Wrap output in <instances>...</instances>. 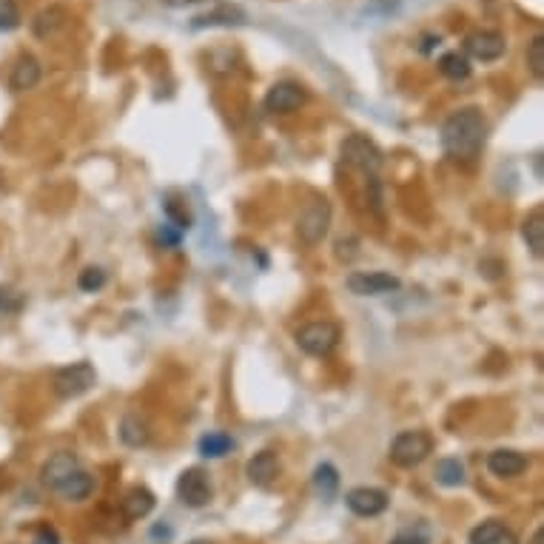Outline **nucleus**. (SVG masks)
Returning <instances> with one entry per match:
<instances>
[{
    "instance_id": "1",
    "label": "nucleus",
    "mask_w": 544,
    "mask_h": 544,
    "mask_svg": "<svg viewBox=\"0 0 544 544\" xmlns=\"http://www.w3.org/2000/svg\"><path fill=\"white\" fill-rule=\"evenodd\" d=\"M487 137V120L479 109H459L442 126V149L454 160H473Z\"/></svg>"
},
{
    "instance_id": "2",
    "label": "nucleus",
    "mask_w": 544,
    "mask_h": 544,
    "mask_svg": "<svg viewBox=\"0 0 544 544\" xmlns=\"http://www.w3.org/2000/svg\"><path fill=\"white\" fill-rule=\"evenodd\" d=\"M434 451V439L424 431H405L391 445V462L396 467H416Z\"/></svg>"
},
{
    "instance_id": "3",
    "label": "nucleus",
    "mask_w": 544,
    "mask_h": 544,
    "mask_svg": "<svg viewBox=\"0 0 544 544\" xmlns=\"http://www.w3.org/2000/svg\"><path fill=\"white\" fill-rule=\"evenodd\" d=\"M337 342H340V328L328 319L309 322L297 330V345L309 353V357H328V353L337 348Z\"/></svg>"
},
{
    "instance_id": "4",
    "label": "nucleus",
    "mask_w": 544,
    "mask_h": 544,
    "mask_svg": "<svg viewBox=\"0 0 544 544\" xmlns=\"http://www.w3.org/2000/svg\"><path fill=\"white\" fill-rule=\"evenodd\" d=\"M94 382H98V373H94V368L89 362H72V365H66L55 373L52 385H55V393L60 399H78L86 391H91Z\"/></svg>"
},
{
    "instance_id": "5",
    "label": "nucleus",
    "mask_w": 544,
    "mask_h": 544,
    "mask_svg": "<svg viewBox=\"0 0 544 544\" xmlns=\"http://www.w3.org/2000/svg\"><path fill=\"white\" fill-rule=\"evenodd\" d=\"M330 228V205L328 200H311L305 205V211L297 220V234L305 246H317L325 240V234Z\"/></svg>"
},
{
    "instance_id": "6",
    "label": "nucleus",
    "mask_w": 544,
    "mask_h": 544,
    "mask_svg": "<svg viewBox=\"0 0 544 544\" xmlns=\"http://www.w3.org/2000/svg\"><path fill=\"white\" fill-rule=\"evenodd\" d=\"M342 157L353 165V169L365 172L368 177H376V172L382 169V152L376 149L373 140L365 134H350L342 143Z\"/></svg>"
},
{
    "instance_id": "7",
    "label": "nucleus",
    "mask_w": 544,
    "mask_h": 544,
    "mask_svg": "<svg viewBox=\"0 0 544 544\" xmlns=\"http://www.w3.org/2000/svg\"><path fill=\"white\" fill-rule=\"evenodd\" d=\"M177 496L185 507H205L211 502V496H214L211 482H208V473L200 470V467L183 470L180 479H177Z\"/></svg>"
},
{
    "instance_id": "8",
    "label": "nucleus",
    "mask_w": 544,
    "mask_h": 544,
    "mask_svg": "<svg viewBox=\"0 0 544 544\" xmlns=\"http://www.w3.org/2000/svg\"><path fill=\"white\" fill-rule=\"evenodd\" d=\"M348 291L357 297H382L399 291V279L385 271H353L348 277Z\"/></svg>"
},
{
    "instance_id": "9",
    "label": "nucleus",
    "mask_w": 544,
    "mask_h": 544,
    "mask_svg": "<svg viewBox=\"0 0 544 544\" xmlns=\"http://www.w3.org/2000/svg\"><path fill=\"white\" fill-rule=\"evenodd\" d=\"M345 505L362 518H373L388 510V493L380 487H353L345 496Z\"/></svg>"
},
{
    "instance_id": "10",
    "label": "nucleus",
    "mask_w": 544,
    "mask_h": 544,
    "mask_svg": "<svg viewBox=\"0 0 544 544\" xmlns=\"http://www.w3.org/2000/svg\"><path fill=\"white\" fill-rule=\"evenodd\" d=\"M465 49H467V55H470V58H476V60H482V63H493V60H499V58L505 55L507 43H505V37H502L499 32H487V29H482V32L467 35Z\"/></svg>"
},
{
    "instance_id": "11",
    "label": "nucleus",
    "mask_w": 544,
    "mask_h": 544,
    "mask_svg": "<svg viewBox=\"0 0 544 544\" xmlns=\"http://www.w3.org/2000/svg\"><path fill=\"white\" fill-rule=\"evenodd\" d=\"M305 103V91L297 83H277L266 94V111L271 114H291Z\"/></svg>"
},
{
    "instance_id": "12",
    "label": "nucleus",
    "mask_w": 544,
    "mask_h": 544,
    "mask_svg": "<svg viewBox=\"0 0 544 544\" xmlns=\"http://www.w3.org/2000/svg\"><path fill=\"white\" fill-rule=\"evenodd\" d=\"M75 470H80V462H78V456L75 454H55L49 462L43 465V470H40V476H43V485L46 487H52V490H58L68 476H72Z\"/></svg>"
},
{
    "instance_id": "13",
    "label": "nucleus",
    "mask_w": 544,
    "mask_h": 544,
    "mask_svg": "<svg viewBox=\"0 0 544 544\" xmlns=\"http://www.w3.org/2000/svg\"><path fill=\"white\" fill-rule=\"evenodd\" d=\"M487 470L499 479H513V476H518V473L528 470V459H525V454L505 451L502 447V451H493L487 456Z\"/></svg>"
},
{
    "instance_id": "14",
    "label": "nucleus",
    "mask_w": 544,
    "mask_h": 544,
    "mask_svg": "<svg viewBox=\"0 0 544 544\" xmlns=\"http://www.w3.org/2000/svg\"><path fill=\"white\" fill-rule=\"evenodd\" d=\"M246 473H248L251 485H256V487H268V485L279 476V459H277V454H271V451L256 454V456L248 462Z\"/></svg>"
},
{
    "instance_id": "15",
    "label": "nucleus",
    "mask_w": 544,
    "mask_h": 544,
    "mask_svg": "<svg viewBox=\"0 0 544 544\" xmlns=\"http://www.w3.org/2000/svg\"><path fill=\"white\" fill-rule=\"evenodd\" d=\"M470 544H518V539L507 525L496 522V518H487V522L470 530Z\"/></svg>"
},
{
    "instance_id": "16",
    "label": "nucleus",
    "mask_w": 544,
    "mask_h": 544,
    "mask_svg": "<svg viewBox=\"0 0 544 544\" xmlns=\"http://www.w3.org/2000/svg\"><path fill=\"white\" fill-rule=\"evenodd\" d=\"M120 510L129 522H140V518H146L152 510H154V493L146 490V487H131L123 502H120Z\"/></svg>"
},
{
    "instance_id": "17",
    "label": "nucleus",
    "mask_w": 544,
    "mask_h": 544,
    "mask_svg": "<svg viewBox=\"0 0 544 544\" xmlns=\"http://www.w3.org/2000/svg\"><path fill=\"white\" fill-rule=\"evenodd\" d=\"M40 80V63L32 58V55H23L15 68H12V78H9V86L15 91H26V89H35Z\"/></svg>"
},
{
    "instance_id": "18",
    "label": "nucleus",
    "mask_w": 544,
    "mask_h": 544,
    "mask_svg": "<svg viewBox=\"0 0 544 544\" xmlns=\"http://www.w3.org/2000/svg\"><path fill=\"white\" fill-rule=\"evenodd\" d=\"M243 23H246V12L243 9L223 4L214 12L194 17V29H203V26H243Z\"/></svg>"
},
{
    "instance_id": "19",
    "label": "nucleus",
    "mask_w": 544,
    "mask_h": 544,
    "mask_svg": "<svg viewBox=\"0 0 544 544\" xmlns=\"http://www.w3.org/2000/svg\"><path fill=\"white\" fill-rule=\"evenodd\" d=\"M91 490H94V479L89 476L86 470H75L72 476H68V479L58 487V493L63 496V499H68V502H83V499H89Z\"/></svg>"
},
{
    "instance_id": "20",
    "label": "nucleus",
    "mask_w": 544,
    "mask_h": 544,
    "mask_svg": "<svg viewBox=\"0 0 544 544\" xmlns=\"http://www.w3.org/2000/svg\"><path fill=\"white\" fill-rule=\"evenodd\" d=\"M314 490H317V496L322 502H330L337 496V490H340V473H337V467L334 465H328V462H322L317 470H314Z\"/></svg>"
},
{
    "instance_id": "21",
    "label": "nucleus",
    "mask_w": 544,
    "mask_h": 544,
    "mask_svg": "<svg viewBox=\"0 0 544 544\" xmlns=\"http://www.w3.org/2000/svg\"><path fill=\"white\" fill-rule=\"evenodd\" d=\"M120 439H123L129 447L146 445V442H149V424H146L143 419H140L137 413L123 416V422H120Z\"/></svg>"
},
{
    "instance_id": "22",
    "label": "nucleus",
    "mask_w": 544,
    "mask_h": 544,
    "mask_svg": "<svg viewBox=\"0 0 544 544\" xmlns=\"http://www.w3.org/2000/svg\"><path fill=\"white\" fill-rule=\"evenodd\" d=\"M439 72L447 78V80H467L470 78V63H467V58L465 55H459V52H447V55H442L439 58Z\"/></svg>"
},
{
    "instance_id": "23",
    "label": "nucleus",
    "mask_w": 544,
    "mask_h": 544,
    "mask_svg": "<svg viewBox=\"0 0 544 544\" xmlns=\"http://www.w3.org/2000/svg\"><path fill=\"white\" fill-rule=\"evenodd\" d=\"M231 451H234V439L228 434H220L217 431V434H205L200 439V454L205 459H220V456H225Z\"/></svg>"
},
{
    "instance_id": "24",
    "label": "nucleus",
    "mask_w": 544,
    "mask_h": 544,
    "mask_svg": "<svg viewBox=\"0 0 544 544\" xmlns=\"http://www.w3.org/2000/svg\"><path fill=\"white\" fill-rule=\"evenodd\" d=\"M522 236H525L528 248H530L536 256H541V251H544V220H541L539 211L525 220V225H522Z\"/></svg>"
},
{
    "instance_id": "25",
    "label": "nucleus",
    "mask_w": 544,
    "mask_h": 544,
    "mask_svg": "<svg viewBox=\"0 0 544 544\" xmlns=\"http://www.w3.org/2000/svg\"><path fill=\"white\" fill-rule=\"evenodd\" d=\"M436 482L445 487H459L465 482V467L459 459H439L436 465Z\"/></svg>"
},
{
    "instance_id": "26",
    "label": "nucleus",
    "mask_w": 544,
    "mask_h": 544,
    "mask_svg": "<svg viewBox=\"0 0 544 544\" xmlns=\"http://www.w3.org/2000/svg\"><path fill=\"white\" fill-rule=\"evenodd\" d=\"M528 66H530L533 78L541 80V75H544V37L541 35H536L528 46Z\"/></svg>"
},
{
    "instance_id": "27",
    "label": "nucleus",
    "mask_w": 544,
    "mask_h": 544,
    "mask_svg": "<svg viewBox=\"0 0 544 544\" xmlns=\"http://www.w3.org/2000/svg\"><path fill=\"white\" fill-rule=\"evenodd\" d=\"M78 286H80V291H86V294H94V291H100L103 286H106V271L103 268H86L83 274H80V279H78Z\"/></svg>"
},
{
    "instance_id": "28",
    "label": "nucleus",
    "mask_w": 544,
    "mask_h": 544,
    "mask_svg": "<svg viewBox=\"0 0 544 544\" xmlns=\"http://www.w3.org/2000/svg\"><path fill=\"white\" fill-rule=\"evenodd\" d=\"M20 23V9L15 0H0V32H12Z\"/></svg>"
},
{
    "instance_id": "29",
    "label": "nucleus",
    "mask_w": 544,
    "mask_h": 544,
    "mask_svg": "<svg viewBox=\"0 0 544 544\" xmlns=\"http://www.w3.org/2000/svg\"><path fill=\"white\" fill-rule=\"evenodd\" d=\"M396 9H399V0H371V6H368L365 12L388 17V15H393Z\"/></svg>"
},
{
    "instance_id": "30",
    "label": "nucleus",
    "mask_w": 544,
    "mask_h": 544,
    "mask_svg": "<svg viewBox=\"0 0 544 544\" xmlns=\"http://www.w3.org/2000/svg\"><path fill=\"white\" fill-rule=\"evenodd\" d=\"M391 544H428V536H424V533H399Z\"/></svg>"
},
{
    "instance_id": "31",
    "label": "nucleus",
    "mask_w": 544,
    "mask_h": 544,
    "mask_svg": "<svg viewBox=\"0 0 544 544\" xmlns=\"http://www.w3.org/2000/svg\"><path fill=\"white\" fill-rule=\"evenodd\" d=\"M162 4H165V6H174V9H177V6H192V4H200V0H162Z\"/></svg>"
},
{
    "instance_id": "32",
    "label": "nucleus",
    "mask_w": 544,
    "mask_h": 544,
    "mask_svg": "<svg viewBox=\"0 0 544 544\" xmlns=\"http://www.w3.org/2000/svg\"><path fill=\"white\" fill-rule=\"evenodd\" d=\"M530 544H544V528H539V530L533 533V539H530Z\"/></svg>"
},
{
    "instance_id": "33",
    "label": "nucleus",
    "mask_w": 544,
    "mask_h": 544,
    "mask_svg": "<svg viewBox=\"0 0 544 544\" xmlns=\"http://www.w3.org/2000/svg\"><path fill=\"white\" fill-rule=\"evenodd\" d=\"M192 544H211V541H205V539H197V541H192Z\"/></svg>"
}]
</instances>
